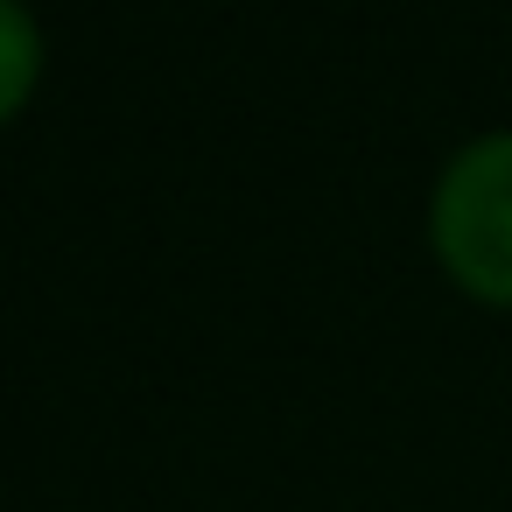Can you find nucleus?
Here are the masks:
<instances>
[{
    "label": "nucleus",
    "mask_w": 512,
    "mask_h": 512,
    "mask_svg": "<svg viewBox=\"0 0 512 512\" xmlns=\"http://www.w3.org/2000/svg\"><path fill=\"white\" fill-rule=\"evenodd\" d=\"M428 239L470 295L512 302V127L449 155L428 197Z\"/></svg>",
    "instance_id": "nucleus-1"
},
{
    "label": "nucleus",
    "mask_w": 512,
    "mask_h": 512,
    "mask_svg": "<svg viewBox=\"0 0 512 512\" xmlns=\"http://www.w3.org/2000/svg\"><path fill=\"white\" fill-rule=\"evenodd\" d=\"M43 78V29L29 8H15V0H0V120H8Z\"/></svg>",
    "instance_id": "nucleus-2"
}]
</instances>
